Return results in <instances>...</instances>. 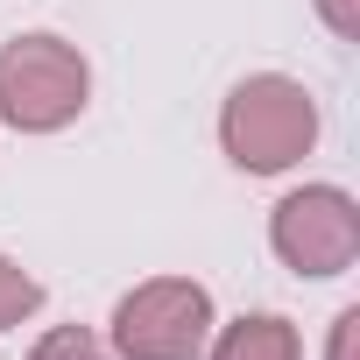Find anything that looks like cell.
Instances as JSON below:
<instances>
[{
	"label": "cell",
	"mask_w": 360,
	"mask_h": 360,
	"mask_svg": "<svg viewBox=\"0 0 360 360\" xmlns=\"http://www.w3.org/2000/svg\"><path fill=\"white\" fill-rule=\"evenodd\" d=\"M325 360H360V311H339V318H332Z\"/></svg>",
	"instance_id": "ba28073f"
},
{
	"label": "cell",
	"mask_w": 360,
	"mask_h": 360,
	"mask_svg": "<svg viewBox=\"0 0 360 360\" xmlns=\"http://www.w3.org/2000/svg\"><path fill=\"white\" fill-rule=\"evenodd\" d=\"M318 15H325V29H332L339 43L360 36V0H318Z\"/></svg>",
	"instance_id": "9c48e42d"
},
{
	"label": "cell",
	"mask_w": 360,
	"mask_h": 360,
	"mask_svg": "<svg viewBox=\"0 0 360 360\" xmlns=\"http://www.w3.org/2000/svg\"><path fill=\"white\" fill-rule=\"evenodd\" d=\"M311 141H318V99L283 71L240 78L226 92V106H219V148L248 176H276V169L304 162Z\"/></svg>",
	"instance_id": "6da1fadb"
},
{
	"label": "cell",
	"mask_w": 360,
	"mask_h": 360,
	"mask_svg": "<svg viewBox=\"0 0 360 360\" xmlns=\"http://www.w3.org/2000/svg\"><path fill=\"white\" fill-rule=\"evenodd\" d=\"M205 360H304V339H297V325H290V318L255 311V318H233V325L212 339V353H205Z\"/></svg>",
	"instance_id": "5b68a950"
},
{
	"label": "cell",
	"mask_w": 360,
	"mask_h": 360,
	"mask_svg": "<svg viewBox=\"0 0 360 360\" xmlns=\"http://www.w3.org/2000/svg\"><path fill=\"white\" fill-rule=\"evenodd\" d=\"M92 64L64 36H15L0 43V120L22 134H57L85 113Z\"/></svg>",
	"instance_id": "7a4b0ae2"
},
{
	"label": "cell",
	"mask_w": 360,
	"mask_h": 360,
	"mask_svg": "<svg viewBox=\"0 0 360 360\" xmlns=\"http://www.w3.org/2000/svg\"><path fill=\"white\" fill-rule=\"evenodd\" d=\"M29 360H113V353H106L85 325H50V332L36 339V353H29Z\"/></svg>",
	"instance_id": "52a82bcc"
},
{
	"label": "cell",
	"mask_w": 360,
	"mask_h": 360,
	"mask_svg": "<svg viewBox=\"0 0 360 360\" xmlns=\"http://www.w3.org/2000/svg\"><path fill=\"white\" fill-rule=\"evenodd\" d=\"M106 339L120 360H198L212 339V297L191 276H148L113 304Z\"/></svg>",
	"instance_id": "3957f363"
},
{
	"label": "cell",
	"mask_w": 360,
	"mask_h": 360,
	"mask_svg": "<svg viewBox=\"0 0 360 360\" xmlns=\"http://www.w3.org/2000/svg\"><path fill=\"white\" fill-rule=\"evenodd\" d=\"M36 304H43V283H36L22 262H8V255H0V332H15Z\"/></svg>",
	"instance_id": "8992f818"
},
{
	"label": "cell",
	"mask_w": 360,
	"mask_h": 360,
	"mask_svg": "<svg viewBox=\"0 0 360 360\" xmlns=\"http://www.w3.org/2000/svg\"><path fill=\"white\" fill-rule=\"evenodd\" d=\"M269 248L297 276H346L360 262V205L339 184H304L269 212Z\"/></svg>",
	"instance_id": "277c9868"
}]
</instances>
